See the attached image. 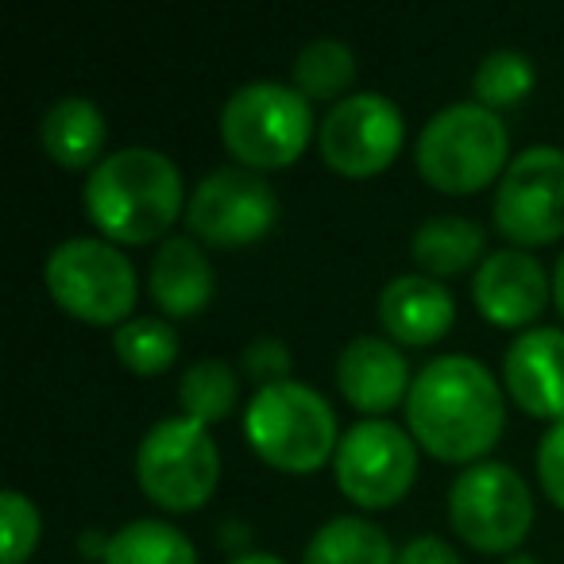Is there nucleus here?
<instances>
[{
    "instance_id": "obj_3",
    "label": "nucleus",
    "mask_w": 564,
    "mask_h": 564,
    "mask_svg": "<svg viewBox=\"0 0 564 564\" xmlns=\"http://www.w3.org/2000/svg\"><path fill=\"white\" fill-rule=\"evenodd\" d=\"M243 433L282 471H314L337 453V414L322 391L299 379L259 387L243 414Z\"/></svg>"
},
{
    "instance_id": "obj_4",
    "label": "nucleus",
    "mask_w": 564,
    "mask_h": 564,
    "mask_svg": "<svg viewBox=\"0 0 564 564\" xmlns=\"http://www.w3.org/2000/svg\"><path fill=\"white\" fill-rule=\"evenodd\" d=\"M510 151L507 124L479 101H456L433 112L417 135V171L445 194H476L502 171Z\"/></svg>"
},
{
    "instance_id": "obj_28",
    "label": "nucleus",
    "mask_w": 564,
    "mask_h": 564,
    "mask_svg": "<svg viewBox=\"0 0 564 564\" xmlns=\"http://www.w3.org/2000/svg\"><path fill=\"white\" fill-rule=\"evenodd\" d=\"M538 476H541V487L545 495L564 507V417L553 422V430L541 437L538 445Z\"/></svg>"
},
{
    "instance_id": "obj_30",
    "label": "nucleus",
    "mask_w": 564,
    "mask_h": 564,
    "mask_svg": "<svg viewBox=\"0 0 564 564\" xmlns=\"http://www.w3.org/2000/svg\"><path fill=\"white\" fill-rule=\"evenodd\" d=\"M553 294H556V310L564 317V251L556 256V267H553Z\"/></svg>"
},
{
    "instance_id": "obj_31",
    "label": "nucleus",
    "mask_w": 564,
    "mask_h": 564,
    "mask_svg": "<svg viewBox=\"0 0 564 564\" xmlns=\"http://www.w3.org/2000/svg\"><path fill=\"white\" fill-rule=\"evenodd\" d=\"M232 564H282V561L271 553H243V556H236Z\"/></svg>"
},
{
    "instance_id": "obj_14",
    "label": "nucleus",
    "mask_w": 564,
    "mask_h": 564,
    "mask_svg": "<svg viewBox=\"0 0 564 564\" xmlns=\"http://www.w3.org/2000/svg\"><path fill=\"white\" fill-rule=\"evenodd\" d=\"M514 402L533 417H564V333L561 329H525L502 356Z\"/></svg>"
},
{
    "instance_id": "obj_10",
    "label": "nucleus",
    "mask_w": 564,
    "mask_h": 564,
    "mask_svg": "<svg viewBox=\"0 0 564 564\" xmlns=\"http://www.w3.org/2000/svg\"><path fill=\"white\" fill-rule=\"evenodd\" d=\"M333 468H337V487L356 507H391L417 476L414 437L387 417H364L340 437Z\"/></svg>"
},
{
    "instance_id": "obj_1",
    "label": "nucleus",
    "mask_w": 564,
    "mask_h": 564,
    "mask_svg": "<svg viewBox=\"0 0 564 564\" xmlns=\"http://www.w3.org/2000/svg\"><path fill=\"white\" fill-rule=\"evenodd\" d=\"M502 394L476 356H433L406 394V422L417 445L441 460H476L502 433Z\"/></svg>"
},
{
    "instance_id": "obj_22",
    "label": "nucleus",
    "mask_w": 564,
    "mask_h": 564,
    "mask_svg": "<svg viewBox=\"0 0 564 564\" xmlns=\"http://www.w3.org/2000/svg\"><path fill=\"white\" fill-rule=\"evenodd\" d=\"M356 78V55L348 43L340 40H314L299 51L294 58V89L306 101H329V97L345 94Z\"/></svg>"
},
{
    "instance_id": "obj_27",
    "label": "nucleus",
    "mask_w": 564,
    "mask_h": 564,
    "mask_svg": "<svg viewBox=\"0 0 564 564\" xmlns=\"http://www.w3.org/2000/svg\"><path fill=\"white\" fill-rule=\"evenodd\" d=\"M291 364H294L291 348H286V340H279V337H256L240 356V368L248 371V379H259L263 387L286 383Z\"/></svg>"
},
{
    "instance_id": "obj_6",
    "label": "nucleus",
    "mask_w": 564,
    "mask_h": 564,
    "mask_svg": "<svg viewBox=\"0 0 564 564\" xmlns=\"http://www.w3.org/2000/svg\"><path fill=\"white\" fill-rule=\"evenodd\" d=\"M135 476L151 502L166 510H197L220 476L217 441L194 417H163L140 441Z\"/></svg>"
},
{
    "instance_id": "obj_7",
    "label": "nucleus",
    "mask_w": 564,
    "mask_h": 564,
    "mask_svg": "<svg viewBox=\"0 0 564 564\" xmlns=\"http://www.w3.org/2000/svg\"><path fill=\"white\" fill-rule=\"evenodd\" d=\"M47 291L66 314L82 322H124L135 306V267L117 243L74 236L47 256Z\"/></svg>"
},
{
    "instance_id": "obj_25",
    "label": "nucleus",
    "mask_w": 564,
    "mask_h": 564,
    "mask_svg": "<svg viewBox=\"0 0 564 564\" xmlns=\"http://www.w3.org/2000/svg\"><path fill=\"white\" fill-rule=\"evenodd\" d=\"M479 105L487 109H499V105H518L533 89V63L530 55L514 47H499L491 55H484V63L476 66V78H471Z\"/></svg>"
},
{
    "instance_id": "obj_26",
    "label": "nucleus",
    "mask_w": 564,
    "mask_h": 564,
    "mask_svg": "<svg viewBox=\"0 0 564 564\" xmlns=\"http://www.w3.org/2000/svg\"><path fill=\"white\" fill-rule=\"evenodd\" d=\"M0 522H4V556L0 564H24L32 556L35 541H40V510L32 507V499H24L20 491L0 495Z\"/></svg>"
},
{
    "instance_id": "obj_20",
    "label": "nucleus",
    "mask_w": 564,
    "mask_h": 564,
    "mask_svg": "<svg viewBox=\"0 0 564 564\" xmlns=\"http://www.w3.org/2000/svg\"><path fill=\"white\" fill-rule=\"evenodd\" d=\"M394 545L376 522L356 514L329 518L310 538L302 564H394Z\"/></svg>"
},
{
    "instance_id": "obj_19",
    "label": "nucleus",
    "mask_w": 564,
    "mask_h": 564,
    "mask_svg": "<svg viewBox=\"0 0 564 564\" xmlns=\"http://www.w3.org/2000/svg\"><path fill=\"white\" fill-rule=\"evenodd\" d=\"M410 256L425 274L445 279V274L464 271L484 256V228L468 217H456V213H441V217L417 225L414 240H410Z\"/></svg>"
},
{
    "instance_id": "obj_18",
    "label": "nucleus",
    "mask_w": 564,
    "mask_h": 564,
    "mask_svg": "<svg viewBox=\"0 0 564 564\" xmlns=\"http://www.w3.org/2000/svg\"><path fill=\"white\" fill-rule=\"evenodd\" d=\"M43 148L55 159L58 166H97L101 163V148H105V117L89 97H63L47 109L40 124Z\"/></svg>"
},
{
    "instance_id": "obj_17",
    "label": "nucleus",
    "mask_w": 564,
    "mask_h": 564,
    "mask_svg": "<svg viewBox=\"0 0 564 564\" xmlns=\"http://www.w3.org/2000/svg\"><path fill=\"white\" fill-rule=\"evenodd\" d=\"M151 299L171 317H194L213 299L209 256L189 236H166L151 259Z\"/></svg>"
},
{
    "instance_id": "obj_15",
    "label": "nucleus",
    "mask_w": 564,
    "mask_h": 564,
    "mask_svg": "<svg viewBox=\"0 0 564 564\" xmlns=\"http://www.w3.org/2000/svg\"><path fill=\"white\" fill-rule=\"evenodd\" d=\"M410 364L399 345L379 337H356L337 360V387L364 414H387L410 394Z\"/></svg>"
},
{
    "instance_id": "obj_24",
    "label": "nucleus",
    "mask_w": 564,
    "mask_h": 564,
    "mask_svg": "<svg viewBox=\"0 0 564 564\" xmlns=\"http://www.w3.org/2000/svg\"><path fill=\"white\" fill-rule=\"evenodd\" d=\"M112 348H117L120 364L128 371H135V376H159L178 356V333L163 317H128L112 333Z\"/></svg>"
},
{
    "instance_id": "obj_21",
    "label": "nucleus",
    "mask_w": 564,
    "mask_h": 564,
    "mask_svg": "<svg viewBox=\"0 0 564 564\" xmlns=\"http://www.w3.org/2000/svg\"><path fill=\"white\" fill-rule=\"evenodd\" d=\"M105 564H197V553L178 525L135 518L109 538Z\"/></svg>"
},
{
    "instance_id": "obj_13",
    "label": "nucleus",
    "mask_w": 564,
    "mask_h": 564,
    "mask_svg": "<svg viewBox=\"0 0 564 564\" xmlns=\"http://www.w3.org/2000/svg\"><path fill=\"white\" fill-rule=\"evenodd\" d=\"M471 299L487 322L502 329L533 322L549 302V274L525 248H499L479 263L471 279Z\"/></svg>"
},
{
    "instance_id": "obj_23",
    "label": "nucleus",
    "mask_w": 564,
    "mask_h": 564,
    "mask_svg": "<svg viewBox=\"0 0 564 564\" xmlns=\"http://www.w3.org/2000/svg\"><path fill=\"white\" fill-rule=\"evenodd\" d=\"M178 399L186 417L209 425L217 417H228L240 399V376L232 371V364L225 360H197L182 371L178 379Z\"/></svg>"
},
{
    "instance_id": "obj_16",
    "label": "nucleus",
    "mask_w": 564,
    "mask_h": 564,
    "mask_svg": "<svg viewBox=\"0 0 564 564\" xmlns=\"http://www.w3.org/2000/svg\"><path fill=\"white\" fill-rule=\"evenodd\" d=\"M453 294L433 274H399L379 294V322L402 345H433L453 325Z\"/></svg>"
},
{
    "instance_id": "obj_2",
    "label": "nucleus",
    "mask_w": 564,
    "mask_h": 564,
    "mask_svg": "<svg viewBox=\"0 0 564 564\" xmlns=\"http://www.w3.org/2000/svg\"><path fill=\"white\" fill-rule=\"evenodd\" d=\"M86 213L109 240L148 243L182 213V174L155 148H120L94 166Z\"/></svg>"
},
{
    "instance_id": "obj_5",
    "label": "nucleus",
    "mask_w": 564,
    "mask_h": 564,
    "mask_svg": "<svg viewBox=\"0 0 564 564\" xmlns=\"http://www.w3.org/2000/svg\"><path fill=\"white\" fill-rule=\"evenodd\" d=\"M310 101L282 82H248L220 109V140L248 171L291 166L310 140Z\"/></svg>"
},
{
    "instance_id": "obj_29",
    "label": "nucleus",
    "mask_w": 564,
    "mask_h": 564,
    "mask_svg": "<svg viewBox=\"0 0 564 564\" xmlns=\"http://www.w3.org/2000/svg\"><path fill=\"white\" fill-rule=\"evenodd\" d=\"M394 564H464L460 553H456L448 541L433 538V533H425V538H414L406 549L399 553V561Z\"/></svg>"
},
{
    "instance_id": "obj_32",
    "label": "nucleus",
    "mask_w": 564,
    "mask_h": 564,
    "mask_svg": "<svg viewBox=\"0 0 564 564\" xmlns=\"http://www.w3.org/2000/svg\"><path fill=\"white\" fill-rule=\"evenodd\" d=\"M507 564H538L533 556H507Z\"/></svg>"
},
{
    "instance_id": "obj_8",
    "label": "nucleus",
    "mask_w": 564,
    "mask_h": 564,
    "mask_svg": "<svg viewBox=\"0 0 564 564\" xmlns=\"http://www.w3.org/2000/svg\"><path fill=\"white\" fill-rule=\"evenodd\" d=\"M448 518H453L456 533L471 549H479V553H510L530 533V487L510 464H471L453 479Z\"/></svg>"
},
{
    "instance_id": "obj_9",
    "label": "nucleus",
    "mask_w": 564,
    "mask_h": 564,
    "mask_svg": "<svg viewBox=\"0 0 564 564\" xmlns=\"http://www.w3.org/2000/svg\"><path fill=\"white\" fill-rule=\"evenodd\" d=\"M491 213L499 232L522 248L556 240L564 232V148L533 143L510 159Z\"/></svg>"
},
{
    "instance_id": "obj_11",
    "label": "nucleus",
    "mask_w": 564,
    "mask_h": 564,
    "mask_svg": "<svg viewBox=\"0 0 564 564\" xmlns=\"http://www.w3.org/2000/svg\"><path fill=\"white\" fill-rule=\"evenodd\" d=\"M279 217V197L263 174L248 166H217L194 186L186 225L213 248H240L267 232Z\"/></svg>"
},
{
    "instance_id": "obj_12",
    "label": "nucleus",
    "mask_w": 564,
    "mask_h": 564,
    "mask_svg": "<svg viewBox=\"0 0 564 564\" xmlns=\"http://www.w3.org/2000/svg\"><path fill=\"white\" fill-rule=\"evenodd\" d=\"M402 109L383 94L340 97L322 120V155L333 171L348 178L376 174L399 155L402 148Z\"/></svg>"
}]
</instances>
